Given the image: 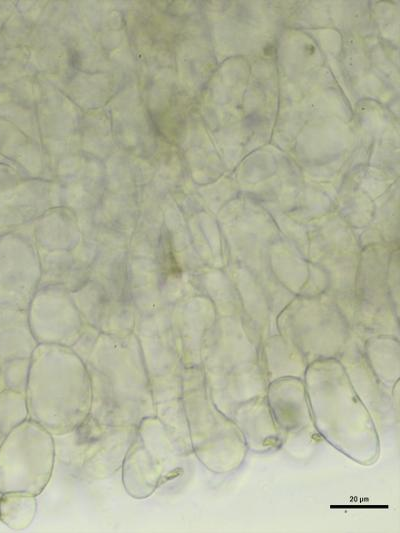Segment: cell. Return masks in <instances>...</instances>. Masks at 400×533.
<instances>
[{
	"mask_svg": "<svg viewBox=\"0 0 400 533\" xmlns=\"http://www.w3.org/2000/svg\"><path fill=\"white\" fill-rule=\"evenodd\" d=\"M30 361L13 358L1 362V384L3 389L25 393L29 378Z\"/></svg>",
	"mask_w": 400,
	"mask_h": 533,
	"instance_id": "cell-8",
	"label": "cell"
},
{
	"mask_svg": "<svg viewBox=\"0 0 400 533\" xmlns=\"http://www.w3.org/2000/svg\"><path fill=\"white\" fill-rule=\"evenodd\" d=\"M37 514V496L26 492H5L0 495V521L9 529H27Z\"/></svg>",
	"mask_w": 400,
	"mask_h": 533,
	"instance_id": "cell-6",
	"label": "cell"
},
{
	"mask_svg": "<svg viewBox=\"0 0 400 533\" xmlns=\"http://www.w3.org/2000/svg\"><path fill=\"white\" fill-rule=\"evenodd\" d=\"M56 459L54 436L28 419L0 445V492L40 495L48 485Z\"/></svg>",
	"mask_w": 400,
	"mask_h": 533,
	"instance_id": "cell-4",
	"label": "cell"
},
{
	"mask_svg": "<svg viewBox=\"0 0 400 533\" xmlns=\"http://www.w3.org/2000/svg\"><path fill=\"white\" fill-rule=\"evenodd\" d=\"M29 419L26 394L13 390L0 391V433L5 437Z\"/></svg>",
	"mask_w": 400,
	"mask_h": 533,
	"instance_id": "cell-7",
	"label": "cell"
},
{
	"mask_svg": "<svg viewBox=\"0 0 400 533\" xmlns=\"http://www.w3.org/2000/svg\"><path fill=\"white\" fill-rule=\"evenodd\" d=\"M176 448L156 416L143 419L121 467L126 493L134 499L150 497L169 475Z\"/></svg>",
	"mask_w": 400,
	"mask_h": 533,
	"instance_id": "cell-5",
	"label": "cell"
},
{
	"mask_svg": "<svg viewBox=\"0 0 400 533\" xmlns=\"http://www.w3.org/2000/svg\"><path fill=\"white\" fill-rule=\"evenodd\" d=\"M136 430L104 425L89 416L72 431L54 436L56 457L80 479H107L121 470Z\"/></svg>",
	"mask_w": 400,
	"mask_h": 533,
	"instance_id": "cell-3",
	"label": "cell"
},
{
	"mask_svg": "<svg viewBox=\"0 0 400 533\" xmlns=\"http://www.w3.org/2000/svg\"><path fill=\"white\" fill-rule=\"evenodd\" d=\"M3 438H4V436L0 433V445L2 443Z\"/></svg>",
	"mask_w": 400,
	"mask_h": 533,
	"instance_id": "cell-9",
	"label": "cell"
},
{
	"mask_svg": "<svg viewBox=\"0 0 400 533\" xmlns=\"http://www.w3.org/2000/svg\"><path fill=\"white\" fill-rule=\"evenodd\" d=\"M25 394L29 419L53 436L72 431L90 416L89 375L68 349L44 346L36 350Z\"/></svg>",
	"mask_w": 400,
	"mask_h": 533,
	"instance_id": "cell-2",
	"label": "cell"
},
{
	"mask_svg": "<svg viewBox=\"0 0 400 533\" xmlns=\"http://www.w3.org/2000/svg\"><path fill=\"white\" fill-rule=\"evenodd\" d=\"M133 336H102L88 361L90 417L104 425L134 426L155 416L145 365Z\"/></svg>",
	"mask_w": 400,
	"mask_h": 533,
	"instance_id": "cell-1",
	"label": "cell"
},
{
	"mask_svg": "<svg viewBox=\"0 0 400 533\" xmlns=\"http://www.w3.org/2000/svg\"><path fill=\"white\" fill-rule=\"evenodd\" d=\"M0 495H1V492H0Z\"/></svg>",
	"mask_w": 400,
	"mask_h": 533,
	"instance_id": "cell-10",
	"label": "cell"
}]
</instances>
